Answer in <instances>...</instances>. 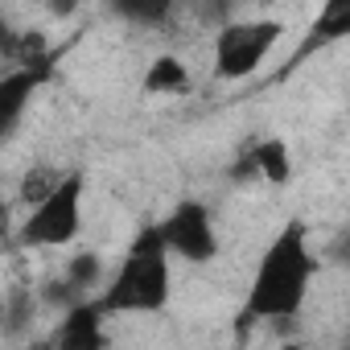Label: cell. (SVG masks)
I'll list each match as a JSON object with an SVG mask.
<instances>
[{
	"instance_id": "cell-1",
	"label": "cell",
	"mask_w": 350,
	"mask_h": 350,
	"mask_svg": "<svg viewBox=\"0 0 350 350\" xmlns=\"http://www.w3.org/2000/svg\"><path fill=\"white\" fill-rule=\"evenodd\" d=\"M309 280H313V252H309L305 227L288 223L268 243L264 260L256 264L243 317L247 321H284V317H297L301 305H305V297H309Z\"/></svg>"
},
{
	"instance_id": "cell-9",
	"label": "cell",
	"mask_w": 350,
	"mask_h": 350,
	"mask_svg": "<svg viewBox=\"0 0 350 350\" xmlns=\"http://www.w3.org/2000/svg\"><path fill=\"white\" fill-rule=\"evenodd\" d=\"M186 87H190V75L173 54H161L144 75V91H152V95H182Z\"/></svg>"
},
{
	"instance_id": "cell-6",
	"label": "cell",
	"mask_w": 350,
	"mask_h": 350,
	"mask_svg": "<svg viewBox=\"0 0 350 350\" xmlns=\"http://www.w3.org/2000/svg\"><path fill=\"white\" fill-rule=\"evenodd\" d=\"M103 305L91 301V305H70V313L62 317V329H58V346L62 350H99L107 338H103Z\"/></svg>"
},
{
	"instance_id": "cell-4",
	"label": "cell",
	"mask_w": 350,
	"mask_h": 350,
	"mask_svg": "<svg viewBox=\"0 0 350 350\" xmlns=\"http://www.w3.org/2000/svg\"><path fill=\"white\" fill-rule=\"evenodd\" d=\"M284 38L280 21H227L215 42V75L219 79H247Z\"/></svg>"
},
{
	"instance_id": "cell-8",
	"label": "cell",
	"mask_w": 350,
	"mask_h": 350,
	"mask_svg": "<svg viewBox=\"0 0 350 350\" xmlns=\"http://www.w3.org/2000/svg\"><path fill=\"white\" fill-rule=\"evenodd\" d=\"M346 38H350V0H321L309 29V50L325 42H346Z\"/></svg>"
},
{
	"instance_id": "cell-10",
	"label": "cell",
	"mask_w": 350,
	"mask_h": 350,
	"mask_svg": "<svg viewBox=\"0 0 350 350\" xmlns=\"http://www.w3.org/2000/svg\"><path fill=\"white\" fill-rule=\"evenodd\" d=\"M252 161H256V169H260V178H268L272 186H284V182H288L293 161H288L284 140H260L256 152H252Z\"/></svg>"
},
{
	"instance_id": "cell-3",
	"label": "cell",
	"mask_w": 350,
	"mask_h": 350,
	"mask_svg": "<svg viewBox=\"0 0 350 350\" xmlns=\"http://www.w3.org/2000/svg\"><path fill=\"white\" fill-rule=\"evenodd\" d=\"M83 227V178L70 173V178H58L54 190L46 198L33 202L25 227H21V243L25 247H66L75 243Z\"/></svg>"
},
{
	"instance_id": "cell-12",
	"label": "cell",
	"mask_w": 350,
	"mask_h": 350,
	"mask_svg": "<svg viewBox=\"0 0 350 350\" xmlns=\"http://www.w3.org/2000/svg\"><path fill=\"white\" fill-rule=\"evenodd\" d=\"M99 268H103V264H99L95 252H79V256L66 264V284H70V288H91V284L99 280Z\"/></svg>"
},
{
	"instance_id": "cell-2",
	"label": "cell",
	"mask_w": 350,
	"mask_h": 350,
	"mask_svg": "<svg viewBox=\"0 0 350 350\" xmlns=\"http://www.w3.org/2000/svg\"><path fill=\"white\" fill-rule=\"evenodd\" d=\"M99 305L103 313H161L169 305V243L161 227H144L132 239Z\"/></svg>"
},
{
	"instance_id": "cell-7",
	"label": "cell",
	"mask_w": 350,
	"mask_h": 350,
	"mask_svg": "<svg viewBox=\"0 0 350 350\" xmlns=\"http://www.w3.org/2000/svg\"><path fill=\"white\" fill-rule=\"evenodd\" d=\"M42 70H33V66H21V70H13L5 83H0V132L5 136H13L17 132V124H21V111H25V103L33 99V91L42 87Z\"/></svg>"
},
{
	"instance_id": "cell-15",
	"label": "cell",
	"mask_w": 350,
	"mask_h": 350,
	"mask_svg": "<svg viewBox=\"0 0 350 350\" xmlns=\"http://www.w3.org/2000/svg\"><path fill=\"white\" fill-rule=\"evenodd\" d=\"M54 5V13H66V9H75V0H50Z\"/></svg>"
},
{
	"instance_id": "cell-13",
	"label": "cell",
	"mask_w": 350,
	"mask_h": 350,
	"mask_svg": "<svg viewBox=\"0 0 350 350\" xmlns=\"http://www.w3.org/2000/svg\"><path fill=\"white\" fill-rule=\"evenodd\" d=\"M231 5H235V0H206V9H211V17H219V21H223V17L231 13Z\"/></svg>"
},
{
	"instance_id": "cell-5",
	"label": "cell",
	"mask_w": 350,
	"mask_h": 350,
	"mask_svg": "<svg viewBox=\"0 0 350 350\" xmlns=\"http://www.w3.org/2000/svg\"><path fill=\"white\" fill-rule=\"evenodd\" d=\"M157 227H161L169 252L182 256V260H190V264H206L219 252V235H215L211 211L202 202H178V206L169 211V219L157 223Z\"/></svg>"
},
{
	"instance_id": "cell-14",
	"label": "cell",
	"mask_w": 350,
	"mask_h": 350,
	"mask_svg": "<svg viewBox=\"0 0 350 350\" xmlns=\"http://www.w3.org/2000/svg\"><path fill=\"white\" fill-rule=\"evenodd\" d=\"M334 256H338L342 264H350V231H346V235H342V239L334 243Z\"/></svg>"
},
{
	"instance_id": "cell-11",
	"label": "cell",
	"mask_w": 350,
	"mask_h": 350,
	"mask_svg": "<svg viewBox=\"0 0 350 350\" xmlns=\"http://www.w3.org/2000/svg\"><path fill=\"white\" fill-rule=\"evenodd\" d=\"M111 9L132 25H161L173 13V0H111Z\"/></svg>"
}]
</instances>
